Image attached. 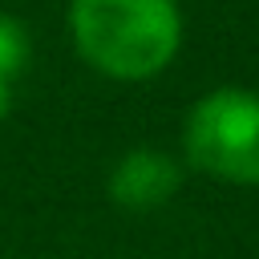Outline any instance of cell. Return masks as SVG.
<instances>
[{
    "instance_id": "2",
    "label": "cell",
    "mask_w": 259,
    "mask_h": 259,
    "mask_svg": "<svg viewBox=\"0 0 259 259\" xmlns=\"http://www.w3.org/2000/svg\"><path fill=\"white\" fill-rule=\"evenodd\" d=\"M182 154L219 182L259 186V93L227 85L198 97L182 125Z\"/></svg>"
},
{
    "instance_id": "5",
    "label": "cell",
    "mask_w": 259,
    "mask_h": 259,
    "mask_svg": "<svg viewBox=\"0 0 259 259\" xmlns=\"http://www.w3.org/2000/svg\"><path fill=\"white\" fill-rule=\"evenodd\" d=\"M8 109H12V93H8V81H0V121L8 117Z\"/></svg>"
},
{
    "instance_id": "3",
    "label": "cell",
    "mask_w": 259,
    "mask_h": 259,
    "mask_svg": "<svg viewBox=\"0 0 259 259\" xmlns=\"http://www.w3.org/2000/svg\"><path fill=\"white\" fill-rule=\"evenodd\" d=\"M182 186V170L170 154L162 150H130L125 158H117L113 174H109V198L125 210H154L166 206Z\"/></svg>"
},
{
    "instance_id": "4",
    "label": "cell",
    "mask_w": 259,
    "mask_h": 259,
    "mask_svg": "<svg viewBox=\"0 0 259 259\" xmlns=\"http://www.w3.org/2000/svg\"><path fill=\"white\" fill-rule=\"evenodd\" d=\"M28 57H32V45H28L24 24L0 12V81L20 77L28 69Z\"/></svg>"
},
{
    "instance_id": "1",
    "label": "cell",
    "mask_w": 259,
    "mask_h": 259,
    "mask_svg": "<svg viewBox=\"0 0 259 259\" xmlns=\"http://www.w3.org/2000/svg\"><path fill=\"white\" fill-rule=\"evenodd\" d=\"M69 36L93 73L146 81L174 61L182 16L174 0H73Z\"/></svg>"
}]
</instances>
